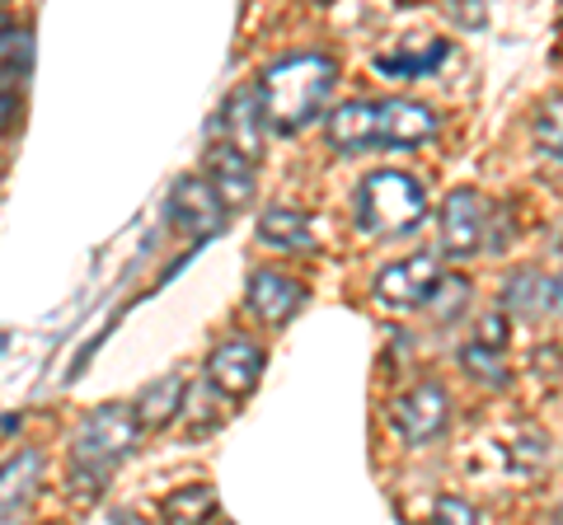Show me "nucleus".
I'll return each instance as SVG.
<instances>
[{
  "mask_svg": "<svg viewBox=\"0 0 563 525\" xmlns=\"http://www.w3.org/2000/svg\"><path fill=\"white\" fill-rule=\"evenodd\" d=\"M446 43L442 38H413V43H404L395 52H380L376 57V71L380 76H395V80H418V76H428L437 71V66L446 62Z\"/></svg>",
  "mask_w": 563,
  "mask_h": 525,
  "instance_id": "obj_15",
  "label": "nucleus"
},
{
  "mask_svg": "<svg viewBox=\"0 0 563 525\" xmlns=\"http://www.w3.org/2000/svg\"><path fill=\"white\" fill-rule=\"evenodd\" d=\"M333 85H339V66H333V57H324V52H291V57L273 62L258 85L268 127L282 136L310 127L329 103Z\"/></svg>",
  "mask_w": 563,
  "mask_h": 525,
  "instance_id": "obj_1",
  "label": "nucleus"
},
{
  "mask_svg": "<svg viewBox=\"0 0 563 525\" xmlns=\"http://www.w3.org/2000/svg\"><path fill=\"white\" fill-rule=\"evenodd\" d=\"M207 376L217 390L225 394H244L254 390V380L263 376V347L250 338H225L217 353L207 357Z\"/></svg>",
  "mask_w": 563,
  "mask_h": 525,
  "instance_id": "obj_11",
  "label": "nucleus"
},
{
  "mask_svg": "<svg viewBox=\"0 0 563 525\" xmlns=\"http://www.w3.org/2000/svg\"><path fill=\"white\" fill-rule=\"evenodd\" d=\"M531 132H536V146L550 155V160L563 165V94L554 99H544L540 109H536V122H531Z\"/></svg>",
  "mask_w": 563,
  "mask_h": 525,
  "instance_id": "obj_21",
  "label": "nucleus"
},
{
  "mask_svg": "<svg viewBox=\"0 0 563 525\" xmlns=\"http://www.w3.org/2000/svg\"><path fill=\"white\" fill-rule=\"evenodd\" d=\"M113 525H146L141 516H113Z\"/></svg>",
  "mask_w": 563,
  "mask_h": 525,
  "instance_id": "obj_27",
  "label": "nucleus"
},
{
  "mask_svg": "<svg viewBox=\"0 0 563 525\" xmlns=\"http://www.w3.org/2000/svg\"><path fill=\"white\" fill-rule=\"evenodd\" d=\"M446 417H451V399H446V390H442L437 380H422V384H413L409 394H399V399H395L390 427H395L409 446H422V442H432V436H442V432H446Z\"/></svg>",
  "mask_w": 563,
  "mask_h": 525,
  "instance_id": "obj_4",
  "label": "nucleus"
},
{
  "mask_svg": "<svg viewBox=\"0 0 563 525\" xmlns=\"http://www.w3.org/2000/svg\"><path fill=\"white\" fill-rule=\"evenodd\" d=\"M161 516L165 525H207L217 516V493L211 488H179L161 502Z\"/></svg>",
  "mask_w": 563,
  "mask_h": 525,
  "instance_id": "obj_19",
  "label": "nucleus"
},
{
  "mask_svg": "<svg viewBox=\"0 0 563 525\" xmlns=\"http://www.w3.org/2000/svg\"><path fill=\"white\" fill-rule=\"evenodd\" d=\"M559 525H563V506H559Z\"/></svg>",
  "mask_w": 563,
  "mask_h": 525,
  "instance_id": "obj_30",
  "label": "nucleus"
},
{
  "mask_svg": "<svg viewBox=\"0 0 563 525\" xmlns=\"http://www.w3.org/2000/svg\"><path fill=\"white\" fill-rule=\"evenodd\" d=\"M437 132V113L413 99H376V136L380 146H418Z\"/></svg>",
  "mask_w": 563,
  "mask_h": 525,
  "instance_id": "obj_9",
  "label": "nucleus"
},
{
  "mask_svg": "<svg viewBox=\"0 0 563 525\" xmlns=\"http://www.w3.org/2000/svg\"><path fill=\"white\" fill-rule=\"evenodd\" d=\"M324 136H329L333 150H347V155L380 146V136H376V99H347V103H339V109L324 118Z\"/></svg>",
  "mask_w": 563,
  "mask_h": 525,
  "instance_id": "obj_12",
  "label": "nucleus"
},
{
  "mask_svg": "<svg viewBox=\"0 0 563 525\" xmlns=\"http://www.w3.org/2000/svg\"><path fill=\"white\" fill-rule=\"evenodd\" d=\"M422 212H428V198L413 174L376 169L357 188V225L366 235H409Z\"/></svg>",
  "mask_w": 563,
  "mask_h": 525,
  "instance_id": "obj_2",
  "label": "nucleus"
},
{
  "mask_svg": "<svg viewBox=\"0 0 563 525\" xmlns=\"http://www.w3.org/2000/svg\"><path fill=\"white\" fill-rule=\"evenodd\" d=\"M554 305V282L540 268H517L503 287V314H521V320H536Z\"/></svg>",
  "mask_w": 563,
  "mask_h": 525,
  "instance_id": "obj_16",
  "label": "nucleus"
},
{
  "mask_svg": "<svg viewBox=\"0 0 563 525\" xmlns=\"http://www.w3.org/2000/svg\"><path fill=\"white\" fill-rule=\"evenodd\" d=\"M428 301H432V320H437V324H451L455 314L470 305V282H465V277H442Z\"/></svg>",
  "mask_w": 563,
  "mask_h": 525,
  "instance_id": "obj_23",
  "label": "nucleus"
},
{
  "mask_svg": "<svg viewBox=\"0 0 563 525\" xmlns=\"http://www.w3.org/2000/svg\"><path fill=\"white\" fill-rule=\"evenodd\" d=\"M38 474H43L38 450H20L14 460L0 465V516L20 512V502H29V493L38 488Z\"/></svg>",
  "mask_w": 563,
  "mask_h": 525,
  "instance_id": "obj_17",
  "label": "nucleus"
},
{
  "mask_svg": "<svg viewBox=\"0 0 563 525\" xmlns=\"http://www.w3.org/2000/svg\"><path fill=\"white\" fill-rule=\"evenodd\" d=\"M169 221L184 225L192 235H217L221 221H225V202L217 198V188L198 174H184L179 183L169 192Z\"/></svg>",
  "mask_w": 563,
  "mask_h": 525,
  "instance_id": "obj_7",
  "label": "nucleus"
},
{
  "mask_svg": "<svg viewBox=\"0 0 563 525\" xmlns=\"http://www.w3.org/2000/svg\"><path fill=\"white\" fill-rule=\"evenodd\" d=\"M432 525H479V512H474L465 498L446 493V498H437V506H432Z\"/></svg>",
  "mask_w": 563,
  "mask_h": 525,
  "instance_id": "obj_24",
  "label": "nucleus"
},
{
  "mask_svg": "<svg viewBox=\"0 0 563 525\" xmlns=\"http://www.w3.org/2000/svg\"><path fill=\"white\" fill-rule=\"evenodd\" d=\"M29 66H33V38H29V33L24 29L0 33V80H5V85L24 80Z\"/></svg>",
  "mask_w": 563,
  "mask_h": 525,
  "instance_id": "obj_22",
  "label": "nucleus"
},
{
  "mask_svg": "<svg viewBox=\"0 0 563 525\" xmlns=\"http://www.w3.org/2000/svg\"><path fill=\"white\" fill-rule=\"evenodd\" d=\"M488 231V206L474 188H455L442 202V249L451 258H470L484 244Z\"/></svg>",
  "mask_w": 563,
  "mask_h": 525,
  "instance_id": "obj_6",
  "label": "nucleus"
},
{
  "mask_svg": "<svg viewBox=\"0 0 563 525\" xmlns=\"http://www.w3.org/2000/svg\"><path fill=\"white\" fill-rule=\"evenodd\" d=\"M141 423L132 404H99L80 417L76 442H70V455H76V474L80 479H103L109 469L136 446Z\"/></svg>",
  "mask_w": 563,
  "mask_h": 525,
  "instance_id": "obj_3",
  "label": "nucleus"
},
{
  "mask_svg": "<svg viewBox=\"0 0 563 525\" xmlns=\"http://www.w3.org/2000/svg\"><path fill=\"white\" fill-rule=\"evenodd\" d=\"M14 118V99H10V90H0V127Z\"/></svg>",
  "mask_w": 563,
  "mask_h": 525,
  "instance_id": "obj_26",
  "label": "nucleus"
},
{
  "mask_svg": "<svg viewBox=\"0 0 563 525\" xmlns=\"http://www.w3.org/2000/svg\"><path fill=\"white\" fill-rule=\"evenodd\" d=\"M554 305L563 310V272H559V282H554Z\"/></svg>",
  "mask_w": 563,
  "mask_h": 525,
  "instance_id": "obj_28",
  "label": "nucleus"
},
{
  "mask_svg": "<svg viewBox=\"0 0 563 525\" xmlns=\"http://www.w3.org/2000/svg\"><path fill=\"white\" fill-rule=\"evenodd\" d=\"M179 404H184V380H179V376H165V380L146 384L132 409H136V423L161 427V423H169V417L179 413Z\"/></svg>",
  "mask_w": 563,
  "mask_h": 525,
  "instance_id": "obj_18",
  "label": "nucleus"
},
{
  "mask_svg": "<svg viewBox=\"0 0 563 525\" xmlns=\"http://www.w3.org/2000/svg\"><path fill=\"white\" fill-rule=\"evenodd\" d=\"M437 282H442L437 258L413 254V258H399V262H390V268H380L376 295H380V305H390V310H418L437 291Z\"/></svg>",
  "mask_w": 563,
  "mask_h": 525,
  "instance_id": "obj_5",
  "label": "nucleus"
},
{
  "mask_svg": "<svg viewBox=\"0 0 563 525\" xmlns=\"http://www.w3.org/2000/svg\"><path fill=\"white\" fill-rule=\"evenodd\" d=\"M207 183L217 188V198L225 206H240V202L254 198V169H250V160L235 155L231 146H221V142L211 146V155H207Z\"/></svg>",
  "mask_w": 563,
  "mask_h": 525,
  "instance_id": "obj_13",
  "label": "nucleus"
},
{
  "mask_svg": "<svg viewBox=\"0 0 563 525\" xmlns=\"http://www.w3.org/2000/svg\"><path fill=\"white\" fill-rule=\"evenodd\" d=\"M461 366H465L474 380L493 384V390H498V384H507V357H503V347H488V343L474 338V343L461 347Z\"/></svg>",
  "mask_w": 563,
  "mask_h": 525,
  "instance_id": "obj_20",
  "label": "nucleus"
},
{
  "mask_svg": "<svg viewBox=\"0 0 563 525\" xmlns=\"http://www.w3.org/2000/svg\"><path fill=\"white\" fill-rule=\"evenodd\" d=\"M221 127H225V136H231L235 155H244V160H258V155H263V127H268L258 85H244V90H235L231 99H225Z\"/></svg>",
  "mask_w": 563,
  "mask_h": 525,
  "instance_id": "obj_10",
  "label": "nucleus"
},
{
  "mask_svg": "<svg viewBox=\"0 0 563 525\" xmlns=\"http://www.w3.org/2000/svg\"><path fill=\"white\" fill-rule=\"evenodd\" d=\"M0 525H24L20 516H0Z\"/></svg>",
  "mask_w": 563,
  "mask_h": 525,
  "instance_id": "obj_29",
  "label": "nucleus"
},
{
  "mask_svg": "<svg viewBox=\"0 0 563 525\" xmlns=\"http://www.w3.org/2000/svg\"><path fill=\"white\" fill-rule=\"evenodd\" d=\"M306 295L310 291L296 282V277L277 272V268H258L250 277V310L258 314L263 324H287V320H296L301 305H306Z\"/></svg>",
  "mask_w": 563,
  "mask_h": 525,
  "instance_id": "obj_8",
  "label": "nucleus"
},
{
  "mask_svg": "<svg viewBox=\"0 0 563 525\" xmlns=\"http://www.w3.org/2000/svg\"><path fill=\"white\" fill-rule=\"evenodd\" d=\"M258 239L282 254H306L314 249V221L306 212H296V206H268L258 216Z\"/></svg>",
  "mask_w": 563,
  "mask_h": 525,
  "instance_id": "obj_14",
  "label": "nucleus"
},
{
  "mask_svg": "<svg viewBox=\"0 0 563 525\" xmlns=\"http://www.w3.org/2000/svg\"><path fill=\"white\" fill-rule=\"evenodd\" d=\"M446 14H451V20H455V24H474V29H479V24H484V10H479V5H474V10H465V5H461V0H451V5H446Z\"/></svg>",
  "mask_w": 563,
  "mask_h": 525,
  "instance_id": "obj_25",
  "label": "nucleus"
}]
</instances>
